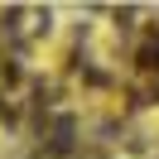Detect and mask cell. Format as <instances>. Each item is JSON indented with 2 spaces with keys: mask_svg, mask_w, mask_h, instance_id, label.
Returning <instances> with one entry per match:
<instances>
[{
  "mask_svg": "<svg viewBox=\"0 0 159 159\" xmlns=\"http://www.w3.org/2000/svg\"><path fill=\"white\" fill-rule=\"evenodd\" d=\"M72 135H77V120H72V116H58V120H53L48 154H72Z\"/></svg>",
  "mask_w": 159,
  "mask_h": 159,
  "instance_id": "obj_1",
  "label": "cell"
}]
</instances>
